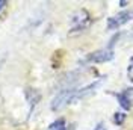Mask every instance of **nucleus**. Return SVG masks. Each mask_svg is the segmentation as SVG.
Segmentation results:
<instances>
[{
	"label": "nucleus",
	"instance_id": "1a4fd4ad",
	"mask_svg": "<svg viewBox=\"0 0 133 130\" xmlns=\"http://www.w3.org/2000/svg\"><path fill=\"white\" fill-rule=\"evenodd\" d=\"M5 5H6V2H5V0H0V11L3 9V6H5Z\"/></svg>",
	"mask_w": 133,
	"mask_h": 130
},
{
	"label": "nucleus",
	"instance_id": "9d476101",
	"mask_svg": "<svg viewBox=\"0 0 133 130\" xmlns=\"http://www.w3.org/2000/svg\"><path fill=\"white\" fill-rule=\"evenodd\" d=\"M132 17H133V9H132Z\"/></svg>",
	"mask_w": 133,
	"mask_h": 130
},
{
	"label": "nucleus",
	"instance_id": "f03ea898",
	"mask_svg": "<svg viewBox=\"0 0 133 130\" xmlns=\"http://www.w3.org/2000/svg\"><path fill=\"white\" fill-rule=\"evenodd\" d=\"M130 20H133L132 11H123V12H119V14H116V15H114V17L109 18L108 29L109 30L118 29V27H121L123 24H125L127 21H130Z\"/></svg>",
	"mask_w": 133,
	"mask_h": 130
},
{
	"label": "nucleus",
	"instance_id": "423d86ee",
	"mask_svg": "<svg viewBox=\"0 0 133 130\" xmlns=\"http://www.w3.org/2000/svg\"><path fill=\"white\" fill-rule=\"evenodd\" d=\"M114 120H115L116 124H121V122L125 120V115H124V114H119V112H116L115 116H114Z\"/></svg>",
	"mask_w": 133,
	"mask_h": 130
},
{
	"label": "nucleus",
	"instance_id": "6e6552de",
	"mask_svg": "<svg viewBox=\"0 0 133 130\" xmlns=\"http://www.w3.org/2000/svg\"><path fill=\"white\" fill-rule=\"evenodd\" d=\"M95 130H108V129L104 127V124H103V122H100V124H97V127H95Z\"/></svg>",
	"mask_w": 133,
	"mask_h": 130
},
{
	"label": "nucleus",
	"instance_id": "f257e3e1",
	"mask_svg": "<svg viewBox=\"0 0 133 130\" xmlns=\"http://www.w3.org/2000/svg\"><path fill=\"white\" fill-rule=\"evenodd\" d=\"M76 88H68V89L61 91L56 97L51 101V109L53 110H61L62 107H65L66 105L73 103V97H74Z\"/></svg>",
	"mask_w": 133,
	"mask_h": 130
},
{
	"label": "nucleus",
	"instance_id": "39448f33",
	"mask_svg": "<svg viewBox=\"0 0 133 130\" xmlns=\"http://www.w3.org/2000/svg\"><path fill=\"white\" fill-rule=\"evenodd\" d=\"M47 130H66L65 120H64V118H59V120H56V121H53L49 126V129Z\"/></svg>",
	"mask_w": 133,
	"mask_h": 130
},
{
	"label": "nucleus",
	"instance_id": "7ed1b4c3",
	"mask_svg": "<svg viewBox=\"0 0 133 130\" xmlns=\"http://www.w3.org/2000/svg\"><path fill=\"white\" fill-rule=\"evenodd\" d=\"M114 59V50L108 47V49H101L91 53L88 56V61L89 62H97V64H101V62H108V61H112Z\"/></svg>",
	"mask_w": 133,
	"mask_h": 130
},
{
	"label": "nucleus",
	"instance_id": "20e7f679",
	"mask_svg": "<svg viewBox=\"0 0 133 130\" xmlns=\"http://www.w3.org/2000/svg\"><path fill=\"white\" fill-rule=\"evenodd\" d=\"M118 101L125 110H129L133 106V88H127L123 91V94H118Z\"/></svg>",
	"mask_w": 133,
	"mask_h": 130
},
{
	"label": "nucleus",
	"instance_id": "0eeeda50",
	"mask_svg": "<svg viewBox=\"0 0 133 130\" xmlns=\"http://www.w3.org/2000/svg\"><path fill=\"white\" fill-rule=\"evenodd\" d=\"M127 74H129V79L133 82V59L132 62H130V65H129V70H127Z\"/></svg>",
	"mask_w": 133,
	"mask_h": 130
}]
</instances>
